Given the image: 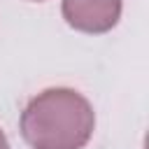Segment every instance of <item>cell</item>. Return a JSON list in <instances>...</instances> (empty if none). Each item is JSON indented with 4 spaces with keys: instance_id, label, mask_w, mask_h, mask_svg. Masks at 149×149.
<instances>
[{
    "instance_id": "cell-4",
    "label": "cell",
    "mask_w": 149,
    "mask_h": 149,
    "mask_svg": "<svg viewBox=\"0 0 149 149\" xmlns=\"http://www.w3.org/2000/svg\"><path fill=\"white\" fill-rule=\"evenodd\" d=\"M35 2H42V0H35Z\"/></svg>"
},
{
    "instance_id": "cell-1",
    "label": "cell",
    "mask_w": 149,
    "mask_h": 149,
    "mask_svg": "<svg viewBox=\"0 0 149 149\" xmlns=\"http://www.w3.org/2000/svg\"><path fill=\"white\" fill-rule=\"evenodd\" d=\"M95 128L91 102L74 88L56 86L37 93L21 112L19 130L30 149H81Z\"/></svg>"
},
{
    "instance_id": "cell-2",
    "label": "cell",
    "mask_w": 149,
    "mask_h": 149,
    "mask_svg": "<svg viewBox=\"0 0 149 149\" xmlns=\"http://www.w3.org/2000/svg\"><path fill=\"white\" fill-rule=\"evenodd\" d=\"M121 7V0H63L61 12L70 28L88 35H102L119 23Z\"/></svg>"
},
{
    "instance_id": "cell-3",
    "label": "cell",
    "mask_w": 149,
    "mask_h": 149,
    "mask_svg": "<svg viewBox=\"0 0 149 149\" xmlns=\"http://www.w3.org/2000/svg\"><path fill=\"white\" fill-rule=\"evenodd\" d=\"M0 149H9V140H7V135L0 130Z\"/></svg>"
}]
</instances>
